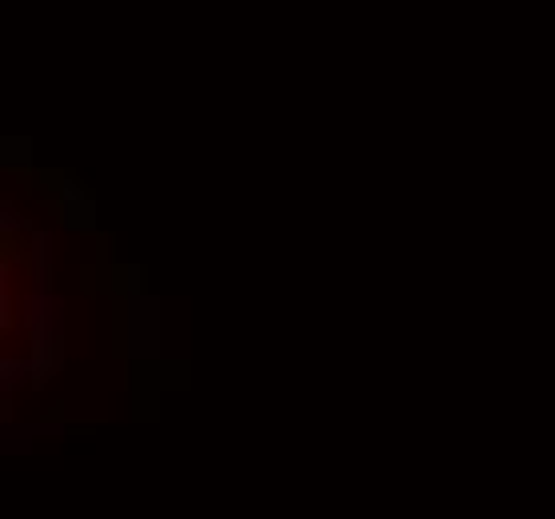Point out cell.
<instances>
[{"mask_svg":"<svg viewBox=\"0 0 555 519\" xmlns=\"http://www.w3.org/2000/svg\"><path fill=\"white\" fill-rule=\"evenodd\" d=\"M28 371V359H0V376H4V380H0V387H4V392H13V383H20V376H25Z\"/></svg>","mask_w":555,"mask_h":519,"instance_id":"cell-5","label":"cell"},{"mask_svg":"<svg viewBox=\"0 0 555 519\" xmlns=\"http://www.w3.org/2000/svg\"><path fill=\"white\" fill-rule=\"evenodd\" d=\"M108 288L120 300L144 296V268H140V264H120V268H108Z\"/></svg>","mask_w":555,"mask_h":519,"instance_id":"cell-4","label":"cell"},{"mask_svg":"<svg viewBox=\"0 0 555 519\" xmlns=\"http://www.w3.org/2000/svg\"><path fill=\"white\" fill-rule=\"evenodd\" d=\"M0 164H4V172H28L32 168V140L0 136Z\"/></svg>","mask_w":555,"mask_h":519,"instance_id":"cell-3","label":"cell"},{"mask_svg":"<svg viewBox=\"0 0 555 519\" xmlns=\"http://www.w3.org/2000/svg\"><path fill=\"white\" fill-rule=\"evenodd\" d=\"M116 347L128 359H156L160 356V300L132 296L124 300V312L116 320Z\"/></svg>","mask_w":555,"mask_h":519,"instance_id":"cell-1","label":"cell"},{"mask_svg":"<svg viewBox=\"0 0 555 519\" xmlns=\"http://www.w3.org/2000/svg\"><path fill=\"white\" fill-rule=\"evenodd\" d=\"M40 192L52 200V212H56V220H60V228H68V232H96V196L88 192L76 176L68 172H40L37 176Z\"/></svg>","mask_w":555,"mask_h":519,"instance_id":"cell-2","label":"cell"},{"mask_svg":"<svg viewBox=\"0 0 555 519\" xmlns=\"http://www.w3.org/2000/svg\"><path fill=\"white\" fill-rule=\"evenodd\" d=\"M16 328V312H13V292L8 284H0V332L8 335Z\"/></svg>","mask_w":555,"mask_h":519,"instance_id":"cell-6","label":"cell"}]
</instances>
